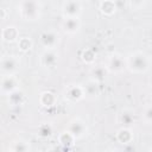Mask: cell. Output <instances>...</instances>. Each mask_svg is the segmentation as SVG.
<instances>
[{"label":"cell","instance_id":"cell-1","mask_svg":"<svg viewBox=\"0 0 152 152\" xmlns=\"http://www.w3.org/2000/svg\"><path fill=\"white\" fill-rule=\"evenodd\" d=\"M126 68L133 74H145L150 69V57L142 51L131 52L126 57Z\"/></svg>","mask_w":152,"mask_h":152},{"label":"cell","instance_id":"cell-2","mask_svg":"<svg viewBox=\"0 0 152 152\" xmlns=\"http://www.w3.org/2000/svg\"><path fill=\"white\" fill-rule=\"evenodd\" d=\"M18 12L25 21H37L42 15V6L39 0H21L18 5Z\"/></svg>","mask_w":152,"mask_h":152},{"label":"cell","instance_id":"cell-3","mask_svg":"<svg viewBox=\"0 0 152 152\" xmlns=\"http://www.w3.org/2000/svg\"><path fill=\"white\" fill-rule=\"evenodd\" d=\"M20 66V59L13 55H5L0 58V72L2 75H15Z\"/></svg>","mask_w":152,"mask_h":152},{"label":"cell","instance_id":"cell-4","mask_svg":"<svg viewBox=\"0 0 152 152\" xmlns=\"http://www.w3.org/2000/svg\"><path fill=\"white\" fill-rule=\"evenodd\" d=\"M66 129L75 137V139H81L87 134L88 127L84 120H82L81 118H74L69 121Z\"/></svg>","mask_w":152,"mask_h":152},{"label":"cell","instance_id":"cell-5","mask_svg":"<svg viewBox=\"0 0 152 152\" xmlns=\"http://www.w3.org/2000/svg\"><path fill=\"white\" fill-rule=\"evenodd\" d=\"M82 13V2L80 0H65L62 5V14L64 18L80 17Z\"/></svg>","mask_w":152,"mask_h":152},{"label":"cell","instance_id":"cell-6","mask_svg":"<svg viewBox=\"0 0 152 152\" xmlns=\"http://www.w3.org/2000/svg\"><path fill=\"white\" fill-rule=\"evenodd\" d=\"M106 66L109 72L119 74L126 69V59L120 53H113L112 56L108 57Z\"/></svg>","mask_w":152,"mask_h":152},{"label":"cell","instance_id":"cell-7","mask_svg":"<svg viewBox=\"0 0 152 152\" xmlns=\"http://www.w3.org/2000/svg\"><path fill=\"white\" fill-rule=\"evenodd\" d=\"M39 40L45 49H56L59 44V34L52 30L44 31L40 33Z\"/></svg>","mask_w":152,"mask_h":152},{"label":"cell","instance_id":"cell-8","mask_svg":"<svg viewBox=\"0 0 152 152\" xmlns=\"http://www.w3.org/2000/svg\"><path fill=\"white\" fill-rule=\"evenodd\" d=\"M58 57L59 55L55 49H45V51L40 55V65L46 69H53L58 63Z\"/></svg>","mask_w":152,"mask_h":152},{"label":"cell","instance_id":"cell-9","mask_svg":"<svg viewBox=\"0 0 152 152\" xmlns=\"http://www.w3.org/2000/svg\"><path fill=\"white\" fill-rule=\"evenodd\" d=\"M19 88V80L15 75H4L0 80V91L5 95L11 94Z\"/></svg>","mask_w":152,"mask_h":152},{"label":"cell","instance_id":"cell-10","mask_svg":"<svg viewBox=\"0 0 152 152\" xmlns=\"http://www.w3.org/2000/svg\"><path fill=\"white\" fill-rule=\"evenodd\" d=\"M64 96L70 102H78L84 97L83 87L81 84H71L65 89Z\"/></svg>","mask_w":152,"mask_h":152},{"label":"cell","instance_id":"cell-11","mask_svg":"<svg viewBox=\"0 0 152 152\" xmlns=\"http://www.w3.org/2000/svg\"><path fill=\"white\" fill-rule=\"evenodd\" d=\"M62 30L66 34H76L80 28H81V20L78 17H72V18H64L62 21Z\"/></svg>","mask_w":152,"mask_h":152},{"label":"cell","instance_id":"cell-12","mask_svg":"<svg viewBox=\"0 0 152 152\" xmlns=\"http://www.w3.org/2000/svg\"><path fill=\"white\" fill-rule=\"evenodd\" d=\"M82 87H83V91H84V97H88V99H97L100 96V93H101L100 82L90 78Z\"/></svg>","mask_w":152,"mask_h":152},{"label":"cell","instance_id":"cell-13","mask_svg":"<svg viewBox=\"0 0 152 152\" xmlns=\"http://www.w3.org/2000/svg\"><path fill=\"white\" fill-rule=\"evenodd\" d=\"M0 37L5 43H14L19 39V30L14 25H7L1 30Z\"/></svg>","mask_w":152,"mask_h":152},{"label":"cell","instance_id":"cell-14","mask_svg":"<svg viewBox=\"0 0 152 152\" xmlns=\"http://www.w3.org/2000/svg\"><path fill=\"white\" fill-rule=\"evenodd\" d=\"M115 138H116V140H118L119 144H121V145H128V144L133 142L134 134H133V131L131 129V127H125V126H122V127L116 132Z\"/></svg>","mask_w":152,"mask_h":152},{"label":"cell","instance_id":"cell-15","mask_svg":"<svg viewBox=\"0 0 152 152\" xmlns=\"http://www.w3.org/2000/svg\"><path fill=\"white\" fill-rule=\"evenodd\" d=\"M39 103L44 108H52L57 104V96L50 90L42 91L39 95Z\"/></svg>","mask_w":152,"mask_h":152},{"label":"cell","instance_id":"cell-16","mask_svg":"<svg viewBox=\"0 0 152 152\" xmlns=\"http://www.w3.org/2000/svg\"><path fill=\"white\" fill-rule=\"evenodd\" d=\"M75 140H76L75 137L68 129H65L58 134V142L64 150H70L74 146Z\"/></svg>","mask_w":152,"mask_h":152},{"label":"cell","instance_id":"cell-17","mask_svg":"<svg viewBox=\"0 0 152 152\" xmlns=\"http://www.w3.org/2000/svg\"><path fill=\"white\" fill-rule=\"evenodd\" d=\"M99 10L102 13V15H104V17H112L113 14H115V12L118 10L116 2L114 0H102L100 2Z\"/></svg>","mask_w":152,"mask_h":152},{"label":"cell","instance_id":"cell-18","mask_svg":"<svg viewBox=\"0 0 152 152\" xmlns=\"http://www.w3.org/2000/svg\"><path fill=\"white\" fill-rule=\"evenodd\" d=\"M25 101H26L25 93H24L20 88H18V89H15L14 91H12L11 94H8V103H10L11 106H13V107H15V106H21V104L25 103Z\"/></svg>","mask_w":152,"mask_h":152},{"label":"cell","instance_id":"cell-19","mask_svg":"<svg viewBox=\"0 0 152 152\" xmlns=\"http://www.w3.org/2000/svg\"><path fill=\"white\" fill-rule=\"evenodd\" d=\"M109 74L106 64H101V65H96V66H93V69L90 70V75H91V80H95L97 82H102L104 81V78L107 77V75Z\"/></svg>","mask_w":152,"mask_h":152},{"label":"cell","instance_id":"cell-20","mask_svg":"<svg viewBox=\"0 0 152 152\" xmlns=\"http://www.w3.org/2000/svg\"><path fill=\"white\" fill-rule=\"evenodd\" d=\"M119 122L125 127H129L134 122V112L127 108L122 109L119 114Z\"/></svg>","mask_w":152,"mask_h":152},{"label":"cell","instance_id":"cell-21","mask_svg":"<svg viewBox=\"0 0 152 152\" xmlns=\"http://www.w3.org/2000/svg\"><path fill=\"white\" fill-rule=\"evenodd\" d=\"M10 151H13V152H27L31 150V146H30V142L25 141V140H13L11 142V146L8 147Z\"/></svg>","mask_w":152,"mask_h":152},{"label":"cell","instance_id":"cell-22","mask_svg":"<svg viewBox=\"0 0 152 152\" xmlns=\"http://www.w3.org/2000/svg\"><path fill=\"white\" fill-rule=\"evenodd\" d=\"M53 134V127L51 124L49 122H45V124H42L39 127H38V131H37V135L40 138V139H49L51 138Z\"/></svg>","mask_w":152,"mask_h":152},{"label":"cell","instance_id":"cell-23","mask_svg":"<svg viewBox=\"0 0 152 152\" xmlns=\"http://www.w3.org/2000/svg\"><path fill=\"white\" fill-rule=\"evenodd\" d=\"M17 45L21 52H27L33 48V40L30 37H19V39L17 40Z\"/></svg>","mask_w":152,"mask_h":152},{"label":"cell","instance_id":"cell-24","mask_svg":"<svg viewBox=\"0 0 152 152\" xmlns=\"http://www.w3.org/2000/svg\"><path fill=\"white\" fill-rule=\"evenodd\" d=\"M81 59L86 64H93L95 62V59H96V52H95V50L91 49V48L84 49L82 51V53H81Z\"/></svg>","mask_w":152,"mask_h":152},{"label":"cell","instance_id":"cell-25","mask_svg":"<svg viewBox=\"0 0 152 152\" xmlns=\"http://www.w3.org/2000/svg\"><path fill=\"white\" fill-rule=\"evenodd\" d=\"M142 120H144V122L145 124H147V125H150L151 122H152V107L148 104L145 109H144V112H142Z\"/></svg>","mask_w":152,"mask_h":152},{"label":"cell","instance_id":"cell-26","mask_svg":"<svg viewBox=\"0 0 152 152\" xmlns=\"http://www.w3.org/2000/svg\"><path fill=\"white\" fill-rule=\"evenodd\" d=\"M127 2H128L131 8L139 10L140 7H142V5L146 2V0H127Z\"/></svg>","mask_w":152,"mask_h":152},{"label":"cell","instance_id":"cell-27","mask_svg":"<svg viewBox=\"0 0 152 152\" xmlns=\"http://www.w3.org/2000/svg\"><path fill=\"white\" fill-rule=\"evenodd\" d=\"M7 17V12L4 8H0V20H4Z\"/></svg>","mask_w":152,"mask_h":152},{"label":"cell","instance_id":"cell-28","mask_svg":"<svg viewBox=\"0 0 152 152\" xmlns=\"http://www.w3.org/2000/svg\"><path fill=\"white\" fill-rule=\"evenodd\" d=\"M86 1H89V0H86Z\"/></svg>","mask_w":152,"mask_h":152},{"label":"cell","instance_id":"cell-29","mask_svg":"<svg viewBox=\"0 0 152 152\" xmlns=\"http://www.w3.org/2000/svg\"><path fill=\"white\" fill-rule=\"evenodd\" d=\"M114 1H115V0H114Z\"/></svg>","mask_w":152,"mask_h":152}]
</instances>
